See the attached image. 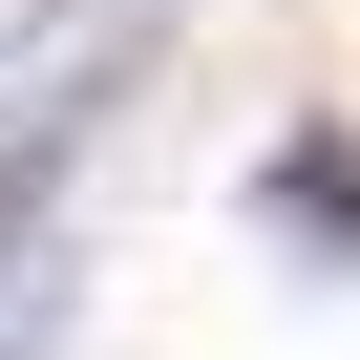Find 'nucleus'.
<instances>
[{
    "label": "nucleus",
    "mask_w": 360,
    "mask_h": 360,
    "mask_svg": "<svg viewBox=\"0 0 360 360\" xmlns=\"http://www.w3.org/2000/svg\"><path fill=\"white\" fill-rule=\"evenodd\" d=\"M64 169H85V106H43L22 148H0V360H43V318H64Z\"/></svg>",
    "instance_id": "obj_1"
},
{
    "label": "nucleus",
    "mask_w": 360,
    "mask_h": 360,
    "mask_svg": "<svg viewBox=\"0 0 360 360\" xmlns=\"http://www.w3.org/2000/svg\"><path fill=\"white\" fill-rule=\"evenodd\" d=\"M255 212H276V233H339V255H360V148H339V127H297V148L255 169Z\"/></svg>",
    "instance_id": "obj_2"
}]
</instances>
